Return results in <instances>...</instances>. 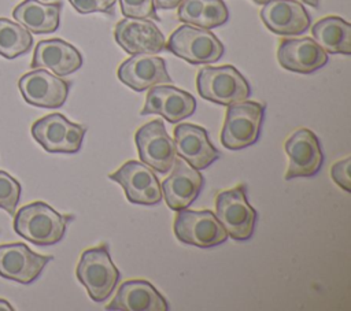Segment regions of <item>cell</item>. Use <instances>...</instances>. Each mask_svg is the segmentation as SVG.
<instances>
[{"instance_id":"6da1fadb","label":"cell","mask_w":351,"mask_h":311,"mask_svg":"<svg viewBox=\"0 0 351 311\" xmlns=\"http://www.w3.org/2000/svg\"><path fill=\"white\" fill-rule=\"evenodd\" d=\"M70 221L71 215H62L44 201H33L14 214V230L32 244L47 247L63 238Z\"/></svg>"},{"instance_id":"7a4b0ae2","label":"cell","mask_w":351,"mask_h":311,"mask_svg":"<svg viewBox=\"0 0 351 311\" xmlns=\"http://www.w3.org/2000/svg\"><path fill=\"white\" fill-rule=\"evenodd\" d=\"M75 275L96 303L107 300L121 278L107 244L85 249L77 264Z\"/></svg>"},{"instance_id":"3957f363","label":"cell","mask_w":351,"mask_h":311,"mask_svg":"<svg viewBox=\"0 0 351 311\" xmlns=\"http://www.w3.org/2000/svg\"><path fill=\"white\" fill-rule=\"evenodd\" d=\"M196 88L204 100L226 107L244 101L251 95L248 81L230 64L200 69L196 77Z\"/></svg>"},{"instance_id":"277c9868","label":"cell","mask_w":351,"mask_h":311,"mask_svg":"<svg viewBox=\"0 0 351 311\" xmlns=\"http://www.w3.org/2000/svg\"><path fill=\"white\" fill-rule=\"evenodd\" d=\"M165 49L191 64H208L219 60L223 55V44L210 32L184 23L169 37Z\"/></svg>"},{"instance_id":"5b68a950","label":"cell","mask_w":351,"mask_h":311,"mask_svg":"<svg viewBox=\"0 0 351 311\" xmlns=\"http://www.w3.org/2000/svg\"><path fill=\"white\" fill-rule=\"evenodd\" d=\"M265 116V105L244 100L228 105L221 132V142L225 148L239 151L255 144L261 134Z\"/></svg>"},{"instance_id":"8992f818","label":"cell","mask_w":351,"mask_h":311,"mask_svg":"<svg viewBox=\"0 0 351 311\" xmlns=\"http://www.w3.org/2000/svg\"><path fill=\"white\" fill-rule=\"evenodd\" d=\"M215 216L233 240L244 241L251 238L256 222V211L247 200L244 184L217 195Z\"/></svg>"},{"instance_id":"52a82bcc","label":"cell","mask_w":351,"mask_h":311,"mask_svg":"<svg viewBox=\"0 0 351 311\" xmlns=\"http://www.w3.org/2000/svg\"><path fill=\"white\" fill-rule=\"evenodd\" d=\"M33 138L51 153H75L80 151L86 127L70 122L64 115L53 112L32 125Z\"/></svg>"},{"instance_id":"ba28073f","label":"cell","mask_w":351,"mask_h":311,"mask_svg":"<svg viewBox=\"0 0 351 311\" xmlns=\"http://www.w3.org/2000/svg\"><path fill=\"white\" fill-rule=\"evenodd\" d=\"M173 230L181 242L199 248L217 247L229 237L215 214L210 210H180L176 215Z\"/></svg>"},{"instance_id":"9c48e42d","label":"cell","mask_w":351,"mask_h":311,"mask_svg":"<svg viewBox=\"0 0 351 311\" xmlns=\"http://www.w3.org/2000/svg\"><path fill=\"white\" fill-rule=\"evenodd\" d=\"M108 178L119 184L133 204L155 206L162 201V189L154 170L143 162L128 160Z\"/></svg>"},{"instance_id":"30bf717a","label":"cell","mask_w":351,"mask_h":311,"mask_svg":"<svg viewBox=\"0 0 351 311\" xmlns=\"http://www.w3.org/2000/svg\"><path fill=\"white\" fill-rule=\"evenodd\" d=\"M140 160L158 173H169L176 159L174 142L160 119L143 125L134 134Z\"/></svg>"},{"instance_id":"8fae6325","label":"cell","mask_w":351,"mask_h":311,"mask_svg":"<svg viewBox=\"0 0 351 311\" xmlns=\"http://www.w3.org/2000/svg\"><path fill=\"white\" fill-rule=\"evenodd\" d=\"M18 86L27 104L41 108H59L66 103L70 82L44 69H33V71L19 78Z\"/></svg>"},{"instance_id":"7c38bea8","label":"cell","mask_w":351,"mask_h":311,"mask_svg":"<svg viewBox=\"0 0 351 311\" xmlns=\"http://www.w3.org/2000/svg\"><path fill=\"white\" fill-rule=\"evenodd\" d=\"M51 255L33 252L23 242H10L0 245V277L19 284H32L36 281Z\"/></svg>"},{"instance_id":"4fadbf2b","label":"cell","mask_w":351,"mask_h":311,"mask_svg":"<svg viewBox=\"0 0 351 311\" xmlns=\"http://www.w3.org/2000/svg\"><path fill=\"white\" fill-rule=\"evenodd\" d=\"M284 148L289 158L285 179L313 177L321 170L324 153L318 137L310 129L300 127L293 132L285 141Z\"/></svg>"},{"instance_id":"5bb4252c","label":"cell","mask_w":351,"mask_h":311,"mask_svg":"<svg viewBox=\"0 0 351 311\" xmlns=\"http://www.w3.org/2000/svg\"><path fill=\"white\" fill-rule=\"evenodd\" d=\"M117 44L129 55L159 53L165 49L166 41L163 33L149 19L125 18L114 29Z\"/></svg>"},{"instance_id":"9a60e30c","label":"cell","mask_w":351,"mask_h":311,"mask_svg":"<svg viewBox=\"0 0 351 311\" xmlns=\"http://www.w3.org/2000/svg\"><path fill=\"white\" fill-rule=\"evenodd\" d=\"M170 175L160 184L162 197L173 211L188 208L199 196L204 178L184 159H174Z\"/></svg>"},{"instance_id":"2e32d148","label":"cell","mask_w":351,"mask_h":311,"mask_svg":"<svg viewBox=\"0 0 351 311\" xmlns=\"http://www.w3.org/2000/svg\"><path fill=\"white\" fill-rule=\"evenodd\" d=\"M196 111L195 97L171 85H155L149 88L141 115H162L170 123H177Z\"/></svg>"},{"instance_id":"e0dca14e","label":"cell","mask_w":351,"mask_h":311,"mask_svg":"<svg viewBox=\"0 0 351 311\" xmlns=\"http://www.w3.org/2000/svg\"><path fill=\"white\" fill-rule=\"evenodd\" d=\"M176 153L196 170L207 169L219 158V151L211 144L204 127L181 123L174 129Z\"/></svg>"},{"instance_id":"ac0fdd59","label":"cell","mask_w":351,"mask_h":311,"mask_svg":"<svg viewBox=\"0 0 351 311\" xmlns=\"http://www.w3.org/2000/svg\"><path fill=\"white\" fill-rule=\"evenodd\" d=\"M118 78L133 90L143 92L159 84H170L165 59L151 53L132 55L118 67Z\"/></svg>"},{"instance_id":"d6986e66","label":"cell","mask_w":351,"mask_h":311,"mask_svg":"<svg viewBox=\"0 0 351 311\" xmlns=\"http://www.w3.org/2000/svg\"><path fill=\"white\" fill-rule=\"evenodd\" d=\"M277 59L285 70L311 74L328 63L325 52L313 38H284L277 49Z\"/></svg>"},{"instance_id":"ffe728a7","label":"cell","mask_w":351,"mask_h":311,"mask_svg":"<svg viewBox=\"0 0 351 311\" xmlns=\"http://www.w3.org/2000/svg\"><path fill=\"white\" fill-rule=\"evenodd\" d=\"M266 27L280 36H299L310 27V15L296 0H269L261 10Z\"/></svg>"},{"instance_id":"44dd1931","label":"cell","mask_w":351,"mask_h":311,"mask_svg":"<svg viewBox=\"0 0 351 311\" xmlns=\"http://www.w3.org/2000/svg\"><path fill=\"white\" fill-rule=\"evenodd\" d=\"M81 66L82 56L80 51L62 38L38 41L30 63L32 69H47L59 77L73 74Z\"/></svg>"},{"instance_id":"7402d4cb","label":"cell","mask_w":351,"mask_h":311,"mask_svg":"<svg viewBox=\"0 0 351 311\" xmlns=\"http://www.w3.org/2000/svg\"><path fill=\"white\" fill-rule=\"evenodd\" d=\"M107 310L167 311L166 299L145 279H129L121 284Z\"/></svg>"},{"instance_id":"603a6c76","label":"cell","mask_w":351,"mask_h":311,"mask_svg":"<svg viewBox=\"0 0 351 311\" xmlns=\"http://www.w3.org/2000/svg\"><path fill=\"white\" fill-rule=\"evenodd\" d=\"M62 7V1L43 3L38 0H23L14 8L12 16L30 33L47 34L58 30Z\"/></svg>"},{"instance_id":"cb8c5ba5","label":"cell","mask_w":351,"mask_h":311,"mask_svg":"<svg viewBox=\"0 0 351 311\" xmlns=\"http://www.w3.org/2000/svg\"><path fill=\"white\" fill-rule=\"evenodd\" d=\"M177 16L186 25L214 29L228 22L229 10L223 0H181Z\"/></svg>"},{"instance_id":"d4e9b609","label":"cell","mask_w":351,"mask_h":311,"mask_svg":"<svg viewBox=\"0 0 351 311\" xmlns=\"http://www.w3.org/2000/svg\"><path fill=\"white\" fill-rule=\"evenodd\" d=\"M314 41L329 53H351V25L340 16H325L311 27Z\"/></svg>"},{"instance_id":"484cf974","label":"cell","mask_w":351,"mask_h":311,"mask_svg":"<svg viewBox=\"0 0 351 311\" xmlns=\"http://www.w3.org/2000/svg\"><path fill=\"white\" fill-rule=\"evenodd\" d=\"M33 37L27 29L18 22L0 18V56L15 59L30 51Z\"/></svg>"},{"instance_id":"4316f807","label":"cell","mask_w":351,"mask_h":311,"mask_svg":"<svg viewBox=\"0 0 351 311\" xmlns=\"http://www.w3.org/2000/svg\"><path fill=\"white\" fill-rule=\"evenodd\" d=\"M21 184L11 174L0 170V208L14 216L21 199Z\"/></svg>"},{"instance_id":"83f0119b","label":"cell","mask_w":351,"mask_h":311,"mask_svg":"<svg viewBox=\"0 0 351 311\" xmlns=\"http://www.w3.org/2000/svg\"><path fill=\"white\" fill-rule=\"evenodd\" d=\"M119 4L121 12L125 18L159 21L154 0H119Z\"/></svg>"},{"instance_id":"f1b7e54d","label":"cell","mask_w":351,"mask_h":311,"mask_svg":"<svg viewBox=\"0 0 351 311\" xmlns=\"http://www.w3.org/2000/svg\"><path fill=\"white\" fill-rule=\"evenodd\" d=\"M74 10L80 14L90 12H112L117 0H69Z\"/></svg>"},{"instance_id":"f546056e","label":"cell","mask_w":351,"mask_h":311,"mask_svg":"<svg viewBox=\"0 0 351 311\" xmlns=\"http://www.w3.org/2000/svg\"><path fill=\"white\" fill-rule=\"evenodd\" d=\"M350 164L351 159L346 158L332 164L330 167V177L332 179L346 192L351 190V181H350Z\"/></svg>"},{"instance_id":"4dcf8cb0","label":"cell","mask_w":351,"mask_h":311,"mask_svg":"<svg viewBox=\"0 0 351 311\" xmlns=\"http://www.w3.org/2000/svg\"><path fill=\"white\" fill-rule=\"evenodd\" d=\"M155 7L160 8V10H173L176 7H178V4L181 3V0H154Z\"/></svg>"},{"instance_id":"1f68e13d","label":"cell","mask_w":351,"mask_h":311,"mask_svg":"<svg viewBox=\"0 0 351 311\" xmlns=\"http://www.w3.org/2000/svg\"><path fill=\"white\" fill-rule=\"evenodd\" d=\"M0 310H7V311H14V308H12V306L7 301V300H3V299H0Z\"/></svg>"},{"instance_id":"d6a6232c","label":"cell","mask_w":351,"mask_h":311,"mask_svg":"<svg viewBox=\"0 0 351 311\" xmlns=\"http://www.w3.org/2000/svg\"><path fill=\"white\" fill-rule=\"evenodd\" d=\"M300 1L307 5H311V7H318V4H319V0H300Z\"/></svg>"},{"instance_id":"836d02e7","label":"cell","mask_w":351,"mask_h":311,"mask_svg":"<svg viewBox=\"0 0 351 311\" xmlns=\"http://www.w3.org/2000/svg\"><path fill=\"white\" fill-rule=\"evenodd\" d=\"M252 1H255L256 4H265V3H267L269 0H252Z\"/></svg>"}]
</instances>
